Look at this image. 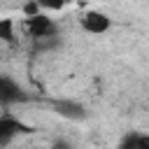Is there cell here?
<instances>
[{"mask_svg": "<svg viewBox=\"0 0 149 149\" xmlns=\"http://www.w3.org/2000/svg\"><path fill=\"white\" fill-rule=\"evenodd\" d=\"M26 28H28V33H30V37H33V40L58 37V28H56V23H54L47 14H40V16H35V19H28Z\"/></svg>", "mask_w": 149, "mask_h": 149, "instance_id": "1", "label": "cell"}, {"mask_svg": "<svg viewBox=\"0 0 149 149\" xmlns=\"http://www.w3.org/2000/svg\"><path fill=\"white\" fill-rule=\"evenodd\" d=\"M51 107L56 114L70 119V121H84L88 114H86V107L77 100H68V98H58V100H51Z\"/></svg>", "mask_w": 149, "mask_h": 149, "instance_id": "2", "label": "cell"}, {"mask_svg": "<svg viewBox=\"0 0 149 149\" xmlns=\"http://www.w3.org/2000/svg\"><path fill=\"white\" fill-rule=\"evenodd\" d=\"M0 100H2V105H12V102H23V100H28V95H26V91L19 88L9 77H2V79H0Z\"/></svg>", "mask_w": 149, "mask_h": 149, "instance_id": "3", "label": "cell"}, {"mask_svg": "<svg viewBox=\"0 0 149 149\" xmlns=\"http://www.w3.org/2000/svg\"><path fill=\"white\" fill-rule=\"evenodd\" d=\"M81 28H84L86 33L100 35V33H107V30H109V19H107L102 12H88V14H84V19H81Z\"/></svg>", "mask_w": 149, "mask_h": 149, "instance_id": "4", "label": "cell"}, {"mask_svg": "<svg viewBox=\"0 0 149 149\" xmlns=\"http://www.w3.org/2000/svg\"><path fill=\"white\" fill-rule=\"evenodd\" d=\"M19 133H30V128H28L26 123L12 119V116H2V119H0V144H7V142H9L14 135H19Z\"/></svg>", "mask_w": 149, "mask_h": 149, "instance_id": "5", "label": "cell"}, {"mask_svg": "<svg viewBox=\"0 0 149 149\" xmlns=\"http://www.w3.org/2000/svg\"><path fill=\"white\" fill-rule=\"evenodd\" d=\"M0 40L2 42H12L14 40V21L12 19H2L0 21Z\"/></svg>", "mask_w": 149, "mask_h": 149, "instance_id": "6", "label": "cell"}, {"mask_svg": "<svg viewBox=\"0 0 149 149\" xmlns=\"http://www.w3.org/2000/svg\"><path fill=\"white\" fill-rule=\"evenodd\" d=\"M119 149H140V133H128V135H123Z\"/></svg>", "mask_w": 149, "mask_h": 149, "instance_id": "7", "label": "cell"}, {"mask_svg": "<svg viewBox=\"0 0 149 149\" xmlns=\"http://www.w3.org/2000/svg\"><path fill=\"white\" fill-rule=\"evenodd\" d=\"M40 9H42V5H40L37 0H30V2H26V5L21 7V12H23L28 19H35V16H40Z\"/></svg>", "mask_w": 149, "mask_h": 149, "instance_id": "8", "label": "cell"}, {"mask_svg": "<svg viewBox=\"0 0 149 149\" xmlns=\"http://www.w3.org/2000/svg\"><path fill=\"white\" fill-rule=\"evenodd\" d=\"M33 42H35V49H37V51L58 47V37H44V40H33Z\"/></svg>", "mask_w": 149, "mask_h": 149, "instance_id": "9", "label": "cell"}, {"mask_svg": "<svg viewBox=\"0 0 149 149\" xmlns=\"http://www.w3.org/2000/svg\"><path fill=\"white\" fill-rule=\"evenodd\" d=\"M140 149H149V135H140Z\"/></svg>", "mask_w": 149, "mask_h": 149, "instance_id": "10", "label": "cell"}, {"mask_svg": "<svg viewBox=\"0 0 149 149\" xmlns=\"http://www.w3.org/2000/svg\"><path fill=\"white\" fill-rule=\"evenodd\" d=\"M54 149H72V147H70L68 142H63V140H58V142L54 144Z\"/></svg>", "mask_w": 149, "mask_h": 149, "instance_id": "11", "label": "cell"}]
</instances>
